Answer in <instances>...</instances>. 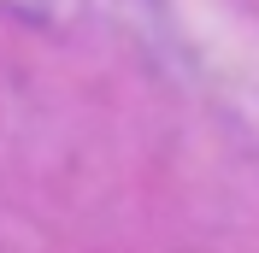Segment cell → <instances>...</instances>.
I'll return each mask as SVG.
<instances>
[]
</instances>
